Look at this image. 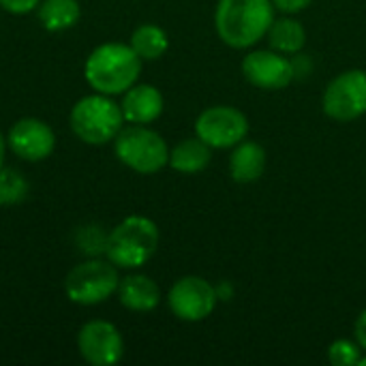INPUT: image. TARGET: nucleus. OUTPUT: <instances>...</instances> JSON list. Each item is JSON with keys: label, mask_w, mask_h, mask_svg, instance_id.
<instances>
[{"label": "nucleus", "mask_w": 366, "mask_h": 366, "mask_svg": "<svg viewBox=\"0 0 366 366\" xmlns=\"http://www.w3.org/2000/svg\"><path fill=\"white\" fill-rule=\"evenodd\" d=\"M217 287V296H219V300H232V296H234V287L227 283V281H221L219 285H214Z\"/></svg>", "instance_id": "obj_26"}, {"label": "nucleus", "mask_w": 366, "mask_h": 366, "mask_svg": "<svg viewBox=\"0 0 366 366\" xmlns=\"http://www.w3.org/2000/svg\"><path fill=\"white\" fill-rule=\"evenodd\" d=\"M210 146L202 142L197 135L182 139L169 150V167L180 174H197L204 172L210 163Z\"/></svg>", "instance_id": "obj_16"}, {"label": "nucleus", "mask_w": 366, "mask_h": 366, "mask_svg": "<svg viewBox=\"0 0 366 366\" xmlns=\"http://www.w3.org/2000/svg\"><path fill=\"white\" fill-rule=\"evenodd\" d=\"M266 169V150L251 139H242L232 148L229 174L238 184H251L262 178Z\"/></svg>", "instance_id": "obj_15"}, {"label": "nucleus", "mask_w": 366, "mask_h": 366, "mask_svg": "<svg viewBox=\"0 0 366 366\" xmlns=\"http://www.w3.org/2000/svg\"><path fill=\"white\" fill-rule=\"evenodd\" d=\"M358 366H366V352L362 354V358H360V362H358Z\"/></svg>", "instance_id": "obj_28"}, {"label": "nucleus", "mask_w": 366, "mask_h": 366, "mask_svg": "<svg viewBox=\"0 0 366 366\" xmlns=\"http://www.w3.org/2000/svg\"><path fill=\"white\" fill-rule=\"evenodd\" d=\"M159 227L152 219L133 214L107 234L105 255L116 268H142L159 249Z\"/></svg>", "instance_id": "obj_3"}, {"label": "nucleus", "mask_w": 366, "mask_h": 366, "mask_svg": "<svg viewBox=\"0 0 366 366\" xmlns=\"http://www.w3.org/2000/svg\"><path fill=\"white\" fill-rule=\"evenodd\" d=\"M142 58L131 45L103 43L86 60L84 77L94 92L114 97L124 94L142 73Z\"/></svg>", "instance_id": "obj_2"}, {"label": "nucleus", "mask_w": 366, "mask_h": 366, "mask_svg": "<svg viewBox=\"0 0 366 366\" xmlns=\"http://www.w3.org/2000/svg\"><path fill=\"white\" fill-rule=\"evenodd\" d=\"M217 287L208 283L204 277L195 274L178 279L167 294L169 311L182 322H202L210 317L217 309Z\"/></svg>", "instance_id": "obj_9"}, {"label": "nucleus", "mask_w": 366, "mask_h": 366, "mask_svg": "<svg viewBox=\"0 0 366 366\" xmlns=\"http://www.w3.org/2000/svg\"><path fill=\"white\" fill-rule=\"evenodd\" d=\"M28 193L26 178L9 167H0V206L19 204Z\"/></svg>", "instance_id": "obj_20"}, {"label": "nucleus", "mask_w": 366, "mask_h": 366, "mask_svg": "<svg viewBox=\"0 0 366 366\" xmlns=\"http://www.w3.org/2000/svg\"><path fill=\"white\" fill-rule=\"evenodd\" d=\"M4 152H6V139H4V135H2V131H0V167H2V163H4Z\"/></svg>", "instance_id": "obj_27"}, {"label": "nucleus", "mask_w": 366, "mask_h": 366, "mask_svg": "<svg viewBox=\"0 0 366 366\" xmlns=\"http://www.w3.org/2000/svg\"><path fill=\"white\" fill-rule=\"evenodd\" d=\"M266 36H268L270 47L285 54V56L298 54L307 45V30L294 17H281V19L274 17V21H272Z\"/></svg>", "instance_id": "obj_17"}, {"label": "nucleus", "mask_w": 366, "mask_h": 366, "mask_svg": "<svg viewBox=\"0 0 366 366\" xmlns=\"http://www.w3.org/2000/svg\"><path fill=\"white\" fill-rule=\"evenodd\" d=\"M77 347L81 358L92 366H112L120 362L124 354V341L118 328L109 322H88L77 335Z\"/></svg>", "instance_id": "obj_11"}, {"label": "nucleus", "mask_w": 366, "mask_h": 366, "mask_svg": "<svg viewBox=\"0 0 366 366\" xmlns=\"http://www.w3.org/2000/svg\"><path fill=\"white\" fill-rule=\"evenodd\" d=\"M313 0H272L274 9L281 11V13H287V15H294V13H300L302 9H307Z\"/></svg>", "instance_id": "obj_24"}, {"label": "nucleus", "mask_w": 366, "mask_h": 366, "mask_svg": "<svg viewBox=\"0 0 366 366\" xmlns=\"http://www.w3.org/2000/svg\"><path fill=\"white\" fill-rule=\"evenodd\" d=\"M124 116L116 101L107 94H88L79 99L71 109V129L73 133L90 146H103L116 139L122 131Z\"/></svg>", "instance_id": "obj_4"}, {"label": "nucleus", "mask_w": 366, "mask_h": 366, "mask_svg": "<svg viewBox=\"0 0 366 366\" xmlns=\"http://www.w3.org/2000/svg\"><path fill=\"white\" fill-rule=\"evenodd\" d=\"M41 4V0H0V6L13 15H26L32 9H36Z\"/></svg>", "instance_id": "obj_23"}, {"label": "nucleus", "mask_w": 366, "mask_h": 366, "mask_svg": "<svg viewBox=\"0 0 366 366\" xmlns=\"http://www.w3.org/2000/svg\"><path fill=\"white\" fill-rule=\"evenodd\" d=\"M131 47L142 60H159L167 51L169 39L163 28L154 24H142L131 34Z\"/></svg>", "instance_id": "obj_19"}, {"label": "nucleus", "mask_w": 366, "mask_h": 366, "mask_svg": "<svg viewBox=\"0 0 366 366\" xmlns=\"http://www.w3.org/2000/svg\"><path fill=\"white\" fill-rule=\"evenodd\" d=\"M242 75L249 84L262 90H281L287 88L296 73V64L277 49H255L249 51L242 60Z\"/></svg>", "instance_id": "obj_10"}, {"label": "nucleus", "mask_w": 366, "mask_h": 366, "mask_svg": "<svg viewBox=\"0 0 366 366\" xmlns=\"http://www.w3.org/2000/svg\"><path fill=\"white\" fill-rule=\"evenodd\" d=\"M116 157L137 174H157L169 163L165 139L146 124L122 127L114 139Z\"/></svg>", "instance_id": "obj_5"}, {"label": "nucleus", "mask_w": 366, "mask_h": 366, "mask_svg": "<svg viewBox=\"0 0 366 366\" xmlns=\"http://www.w3.org/2000/svg\"><path fill=\"white\" fill-rule=\"evenodd\" d=\"M118 268L107 259H88L77 264L64 281L66 298L81 307L101 305L118 292Z\"/></svg>", "instance_id": "obj_6"}, {"label": "nucleus", "mask_w": 366, "mask_h": 366, "mask_svg": "<svg viewBox=\"0 0 366 366\" xmlns=\"http://www.w3.org/2000/svg\"><path fill=\"white\" fill-rule=\"evenodd\" d=\"M365 350L358 345V341L350 339H337L328 347V360L337 366H358Z\"/></svg>", "instance_id": "obj_21"}, {"label": "nucleus", "mask_w": 366, "mask_h": 366, "mask_svg": "<svg viewBox=\"0 0 366 366\" xmlns=\"http://www.w3.org/2000/svg\"><path fill=\"white\" fill-rule=\"evenodd\" d=\"M6 146L15 157L36 163L54 152L56 135L47 122L36 118H21L9 129Z\"/></svg>", "instance_id": "obj_12"}, {"label": "nucleus", "mask_w": 366, "mask_h": 366, "mask_svg": "<svg viewBox=\"0 0 366 366\" xmlns=\"http://www.w3.org/2000/svg\"><path fill=\"white\" fill-rule=\"evenodd\" d=\"M354 335H356V341H358V345L362 347L366 352V309L358 315V320H356V326H354Z\"/></svg>", "instance_id": "obj_25"}, {"label": "nucleus", "mask_w": 366, "mask_h": 366, "mask_svg": "<svg viewBox=\"0 0 366 366\" xmlns=\"http://www.w3.org/2000/svg\"><path fill=\"white\" fill-rule=\"evenodd\" d=\"M163 94L150 84H133L120 103L124 122L131 124H150L163 114Z\"/></svg>", "instance_id": "obj_13"}, {"label": "nucleus", "mask_w": 366, "mask_h": 366, "mask_svg": "<svg viewBox=\"0 0 366 366\" xmlns=\"http://www.w3.org/2000/svg\"><path fill=\"white\" fill-rule=\"evenodd\" d=\"M324 114L337 122H352L366 114V71L350 69L339 73L324 90Z\"/></svg>", "instance_id": "obj_7"}, {"label": "nucleus", "mask_w": 366, "mask_h": 366, "mask_svg": "<svg viewBox=\"0 0 366 366\" xmlns=\"http://www.w3.org/2000/svg\"><path fill=\"white\" fill-rule=\"evenodd\" d=\"M81 17V9L77 0H41L39 19L45 30L60 32L73 28Z\"/></svg>", "instance_id": "obj_18"}, {"label": "nucleus", "mask_w": 366, "mask_h": 366, "mask_svg": "<svg viewBox=\"0 0 366 366\" xmlns=\"http://www.w3.org/2000/svg\"><path fill=\"white\" fill-rule=\"evenodd\" d=\"M118 300L124 309H129L133 313H148L159 307L161 290L146 274H129V277L120 279Z\"/></svg>", "instance_id": "obj_14"}, {"label": "nucleus", "mask_w": 366, "mask_h": 366, "mask_svg": "<svg viewBox=\"0 0 366 366\" xmlns=\"http://www.w3.org/2000/svg\"><path fill=\"white\" fill-rule=\"evenodd\" d=\"M249 118L232 105H212L195 120V135L212 150H227L247 139Z\"/></svg>", "instance_id": "obj_8"}, {"label": "nucleus", "mask_w": 366, "mask_h": 366, "mask_svg": "<svg viewBox=\"0 0 366 366\" xmlns=\"http://www.w3.org/2000/svg\"><path fill=\"white\" fill-rule=\"evenodd\" d=\"M272 0H219L214 28L219 39L234 49L257 45L274 21Z\"/></svg>", "instance_id": "obj_1"}, {"label": "nucleus", "mask_w": 366, "mask_h": 366, "mask_svg": "<svg viewBox=\"0 0 366 366\" xmlns=\"http://www.w3.org/2000/svg\"><path fill=\"white\" fill-rule=\"evenodd\" d=\"M107 236L99 227H81L77 232V247L88 255H101L105 253Z\"/></svg>", "instance_id": "obj_22"}]
</instances>
